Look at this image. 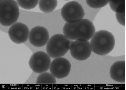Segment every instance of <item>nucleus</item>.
I'll return each mask as SVG.
<instances>
[{
  "label": "nucleus",
  "mask_w": 126,
  "mask_h": 90,
  "mask_svg": "<svg viewBox=\"0 0 126 90\" xmlns=\"http://www.w3.org/2000/svg\"><path fill=\"white\" fill-rule=\"evenodd\" d=\"M61 14L63 19L66 22L73 23L83 19L85 13L80 3L75 1H71L63 5L61 9Z\"/></svg>",
  "instance_id": "nucleus-5"
},
{
  "label": "nucleus",
  "mask_w": 126,
  "mask_h": 90,
  "mask_svg": "<svg viewBox=\"0 0 126 90\" xmlns=\"http://www.w3.org/2000/svg\"><path fill=\"white\" fill-rule=\"evenodd\" d=\"M64 35L71 40L88 41L91 39L95 32L93 23L89 19L83 18L74 23L66 22L63 29Z\"/></svg>",
  "instance_id": "nucleus-1"
},
{
  "label": "nucleus",
  "mask_w": 126,
  "mask_h": 90,
  "mask_svg": "<svg viewBox=\"0 0 126 90\" xmlns=\"http://www.w3.org/2000/svg\"><path fill=\"white\" fill-rule=\"evenodd\" d=\"M20 7L26 10H30L35 8L38 3L39 0H16Z\"/></svg>",
  "instance_id": "nucleus-14"
},
{
  "label": "nucleus",
  "mask_w": 126,
  "mask_h": 90,
  "mask_svg": "<svg viewBox=\"0 0 126 90\" xmlns=\"http://www.w3.org/2000/svg\"><path fill=\"white\" fill-rule=\"evenodd\" d=\"M58 4L56 0H39V7L41 11L45 13H48L53 11L55 9Z\"/></svg>",
  "instance_id": "nucleus-12"
},
{
  "label": "nucleus",
  "mask_w": 126,
  "mask_h": 90,
  "mask_svg": "<svg viewBox=\"0 0 126 90\" xmlns=\"http://www.w3.org/2000/svg\"><path fill=\"white\" fill-rule=\"evenodd\" d=\"M69 50L72 57L80 61L87 59L90 56L92 51L90 42L88 41H73Z\"/></svg>",
  "instance_id": "nucleus-7"
},
{
  "label": "nucleus",
  "mask_w": 126,
  "mask_h": 90,
  "mask_svg": "<svg viewBox=\"0 0 126 90\" xmlns=\"http://www.w3.org/2000/svg\"><path fill=\"white\" fill-rule=\"evenodd\" d=\"M55 78L51 73L45 72L40 73L38 76L36 82L37 84H55Z\"/></svg>",
  "instance_id": "nucleus-13"
},
{
  "label": "nucleus",
  "mask_w": 126,
  "mask_h": 90,
  "mask_svg": "<svg viewBox=\"0 0 126 90\" xmlns=\"http://www.w3.org/2000/svg\"><path fill=\"white\" fill-rule=\"evenodd\" d=\"M19 15V5L14 0H0V23L5 26L16 22Z\"/></svg>",
  "instance_id": "nucleus-4"
},
{
  "label": "nucleus",
  "mask_w": 126,
  "mask_h": 90,
  "mask_svg": "<svg viewBox=\"0 0 126 90\" xmlns=\"http://www.w3.org/2000/svg\"><path fill=\"white\" fill-rule=\"evenodd\" d=\"M51 62L50 57L47 53L40 51L32 55L29 64L34 72L40 74L46 72L49 69Z\"/></svg>",
  "instance_id": "nucleus-6"
},
{
  "label": "nucleus",
  "mask_w": 126,
  "mask_h": 90,
  "mask_svg": "<svg viewBox=\"0 0 126 90\" xmlns=\"http://www.w3.org/2000/svg\"><path fill=\"white\" fill-rule=\"evenodd\" d=\"M115 43L113 34L107 30H102L95 32L90 42L92 51L101 56L111 52L114 48Z\"/></svg>",
  "instance_id": "nucleus-2"
},
{
  "label": "nucleus",
  "mask_w": 126,
  "mask_h": 90,
  "mask_svg": "<svg viewBox=\"0 0 126 90\" xmlns=\"http://www.w3.org/2000/svg\"><path fill=\"white\" fill-rule=\"evenodd\" d=\"M71 65L69 61L63 57L55 58L51 62L49 68L50 73L55 78H64L69 75Z\"/></svg>",
  "instance_id": "nucleus-8"
},
{
  "label": "nucleus",
  "mask_w": 126,
  "mask_h": 90,
  "mask_svg": "<svg viewBox=\"0 0 126 90\" xmlns=\"http://www.w3.org/2000/svg\"><path fill=\"white\" fill-rule=\"evenodd\" d=\"M109 1V0H86V3L91 8L98 9L106 6Z\"/></svg>",
  "instance_id": "nucleus-15"
},
{
  "label": "nucleus",
  "mask_w": 126,
  "mask_h": 90,
  "mask_svg": "<svg viewBox=\"0 0 126 90\" xmlns=\"http://www.w3.org/2000/svg\"><path fill=\"white\" fill-rule=\"evenodd\" d=\"M49 35L47 29L44 27L38 26L32 28L30 31L29 39L30 43L36 47H41L47 44Z\"/></svg>",
  "instance_id": "nucleus-10"
},
{
  "label": "nucleus",
  "mask_w": 126,
  "mask_h": 90,
  "mask_svg": "<svg viewBox=\"0 0 126 90\" xmlns=\"http://www.w3.org/2000/svg\"><path fill=\"white\" fill-rule=\"evenodd\" d=\"M30 31L28 26L20 22H16L12 25L8 31L10 39L14 43L20 44L29 39Z\"/></svg>",
  "instance_id": "nucleus-9"
},
{
  "label": "nucleus",
  "mask_w": 126,
  "mask_h": 90,
  "mask_svg": "<svg viewBox=\"0 0 126 90\" xmlns=\"http://www.w3.org/2000/svg\"><path fill=\"white\" fill-rule=\"evenodd\" d=\"M110 75L113 80L119 83H125V61H117L113 63L110 68Z\"/></svg>",
  "instance_id": "nucleus-11"
},
{
  "label": "nucleus",
  "mask_w": 126,
  "mask_h": 90,
  "mask_svg": "<svg viewBox=\"0 0 126 90\" xmlns=\"http://www.w3.org/2000/svg\"><path fill=\"white\" fill-rule=\"evenodd\" d=\"M72 41L63 34H54L49 39L47 44V53L52 58L62 57L69 50Z\"/></svg>",
  "instance_id": "nucleus-3"
},
{
  "label": "nucleus",
  "mask_w": 126,
  "mask_h": 90,
  "mask_svg": "<svg viewBox=\"0 0 126 90\" xmlns=\"http://www.w3.org/2000/svg\"><path fill=\"white\" fill-rule=\"evenodd\" d=\"M125 12H116L115 17L118 23L122 25L125 26Z\"/></svg>",
  "instance_id": "nucleus-16"
},
{
  "label": "nucleus",
  "mask_w": 126,
  "mask_h": 90,
  "mask_svg": "<svg viewBox=\"0 0 126 90\" xmlns=\"http://www.w3.org/2000/svg\"><path fill=\"white\" fill-rule=\"evenodd\" d=\"M122 0H109V3L110 8L114 12H115L117 6Z\"/></svg>",
  "instance_id": "nucleus-17"
}]
</instances>
